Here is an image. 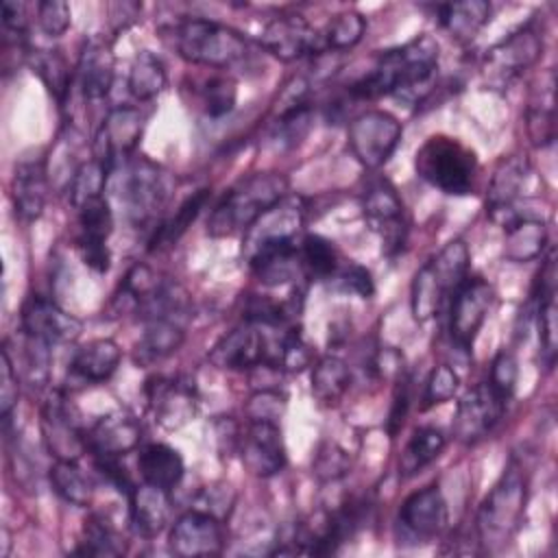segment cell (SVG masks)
<instances>
[{"label":"cell","mask_w":558,"mask_h":558,"mask_svg":"<svg viewBox=\"0 0 558 558\" xmlns=\"http://www.w3.org/2000/svg\"><path fill=\"white\" fill-rule=\"evenodd\" d=\"M525 504H527V475L523 466L512 458L477 510V517H475L477 541L486 547L506 545L523 523Z\"/></svg>","instance_id":"cell-3"},{"label":"cell","mask_w":558,"mask_h":558,"mask_svg":"<svg viewBox=\"0 0 558 558\" xmlns=\"http://www.w3.org/2000/svg\"><path fill=\"white\" fill-rule=\"evenodd\" d=\"M508 401L499 397L488 381H482L469 388L462 399L458 401L456 418H453V434L458 440L473 445L488 436L493 427L501 421Z\"/></svg>","instance_id":"cell-15"},{"label":"cell","mask_w":558,"mask_h":558,"mask_svg":"<svg viewBox=\"0 0 558 558\" xmlns=\"http://www.w3.org/2000/svg\"><path fill=\"white\" fill-rule=\"evenodd\" d=\"M541 54L543 35L532 22H527L486 50L482 61V76L490 87L504 89L525 70H530L541 59Z\"/></svg>","instance_id":"cell-7"},{"label":"cell","mask_w":558,"mask_h":558,"mask_svg":"<svg viewBox=\"0 0 558 558\" xmlns=\"http://www.w3.org/2000/svg\"><path fill=\"white\" fill-rule=\"evenodd\" d=\"M288 190V181L279 172H255L238 181L214 207L207 220L211 238H231L246 233L255 220L277 205Z\"/></svg>","instance_id":"cell-2"},{"label":"cell","mask_w":558,"mask_h":558,"mask_svg":"<svg viewBox=\"0 0 558 558\" xmlns=\"http://www.w3.org/2000/svg\"><path fill=\"white\" fill-rule=\"evenodd\" d=\"M48 190V172L41 159H28L15 166L11 192L17 218L35 220L44 211Z\"/></svg>","instance_id":"cell-27"},{"label":"cell","mask_w":558,"mask_h":558,"mask_svg":"<svg viewBox=\"0 0 558 558\" xmlns=\"http://www.w3.org/2000/svg\"><path fill=\"white\" fill-rule=\"evenodd\" d=\"M28 63L33 72L41 78L46 89L57 98L59 105H65L74 74L59 50H31Z\"/></svg>","instance_id":"cell-38"},{"label":"cell","mask_w":558,"mask_h":558,"mask_svg":"<svg viewBox=\"0 0 558 558\" xmlns=\"http://www.w3.org/2000/svg\"><path fill=\"white\" fill-rule=\"evenodd\" d=\"M207 198H209V190H207V187L192 192V194L177 207V211H174L170 218H166L163 222H159V225L153 229V238H150V242H148V248L155 251V248L174 244V242L187 231V227L196 220V216H198L201 209L205 207Z\"/></svg>","instance_id":"cell-39"},{"label":"cell","mask_w":558,"mask_h":558,"mask_svg":"<svg viewBox=\"0 0 558 558\" xmlns=\"http://www.w3.org/2000/svg\"><path fill=\"white\" fill-rule=\"evenodd\" d=\"M144 113L137 107H116L102 120L94 135L92 157L105 161L111 170L120 163V159L129 157L144 131Z\"/></svg>","instance_id":"cell-18"},{"label":"cell","mask_w":558,"mask_h":558,"mask_svg":"<svg viewBox=\"0 0 558 558\" xmlns=\"http://www.w3.org/2000/svg\"><path fill=\"white\" fill-rule=\"evenodd\" d=\"M445 445H447V438L438 427H432V425L418 427L410 436L405 449L401 451L399 473L405 477L416 475L418 471H423L427 464H432L442 453Z\"/></svg>","instance_id":"cell-34"},{"label":"cell","mask_w":558,"mask_h":558,"mask_svg":"<svg viewBox=\"0 0 558 558\" xmlns=\"http://www.w3.org/2000/svg\"><path fill=\"white\" fill-rule=\"evenodd\" d=\"M109 174H111V168L105 161H100L96 157L83 161L72 174V183H70L72 205L81 207L83 203H87L96 196H102Z\"/></svg>","instance_id":"cell-44"},{"label":"cell","mask_w":558,"mask_h":558,"mask_svg":"<svg viewBox=\"0 0 558 558\" xmlns=\"http://www.w3.org/2000/svg\"><path fill=\"white\" fill-rule=\"evenodd\" d=\"M20 395V381H17V368L9 355V349L4 347L0 353V416L4 423H9L11 412L17 403Z\"/></svg>","instance_id":"cell-52"},{"label":"cell","mask_w":558,"mask_h":558,"mask_svg":"<svg viewBox=\"0 0 558 558\" xmlns=\"http://www.w3.org/2000/svg\"><path fill=\"white\" fill-rule=\"evenodd\" d=\"M129 517L135 534L153 538L168 525L170 519V490L142 482L129 493Z\"/></svg>","instance_id":"cell-26"},{"label":"cell","mask_w":558,"mask_h":558,"mask_svg":"<svg viewBox=\"0 0 558 558\" xmlns=\"http://www.w3.org/2000/svg\"><path fill=\"white\" fill-rule=\"evenodd\" d=\"M78 209V235L76 240L107 242L113 231V211L105 196H96L83 203Z\"/></svg>","instance_id":"cell-45"},{"label":"cell","mask_w":558,"mask_h":558,"mask_svg":"<svg viewBox=\"0 0 558 558\" xmlns=\"http://www.w3.org/2000/svg\"><path fill=\"white\" fill-rule=\"evenodd\" d=\"M527 174H530V166L523 157L510 155L497 163L488 185V198H486V207L493 220L506 227L514 218H519V214L512 211V203L521 194Z\"/></svg>","instance_id":"cell-24"},{"label":"cell","mask_w":558,"mask_h":558,"mask_svg":"<svg viewBox=\"0 0 558 558\" xmlns=\"http://www.w3.org/2000/svg\"><path fill=\"white\" fill-rule=\"evenodd\" d=\"M414 168L432 187L451 196H464L475 187L477 157L456 137L432 135L416 150Z\"/></svg>","instance_id":"cell-6"},{"label":"cell","mask_w":558,"mask_h":558,"mask_svg":"<svg viewBox=\"0 0 558 558\" xmlns=\"http://www.w3.org/2000/svg\"><path fill=\"white\" fill-rule=\"evenodd\" d=\"M495 290L484 277H469L458 286L451 301V316H449V333L458 349L471 351L477 331L482 329L488 310L493 305Z\"/></svg>","instance_id":"cell-12"},{"label":"cell","mask_w":558,"mask_h":558,"mask_svg":"<svg viewBox=\"0 0 558 558\" xmlns=\"http://www.w3.org/2000/svg\"><path fill=\"white\" fill-rule=\"evenodd\" d=\"M440 26L456 41H471L488 22L490 4L486 0H462L436 7Z\"/></svg>","instance_id":"cell-32"},{"label":"cell","mask_w":558,"mask_h":558,"mask_svg":"<svg viewBox=\"0 0 558 558\" xmlns=\"http://www.w3.org/2000/svg\"><path fill=\"white\" fill-rule=\"evenodd\" d=\"M362 211L368 227L379 235L384 251L395 255L408 238V218L397 187L388 179H375L362 194Z\"/></svg>","instance_id":"cell-9"},{"label":"cell","mask_w":558,"mask_h":558,"mask_svg":"<svg viewBox=\"0 0 558 558\" xmlns=\"http://www.w3.org/2000/svg\"><path fill=\"white\" fill-rule=\"evenodd\" d=\"M168 547L181 558L216 556L225 547L222 523L211 512L192 508L172 523L168 532Z\"/></svg>","instance_id":"cell-17"},{"label":"cell","mask_w":558,"mask_h":558,"mask_svg":"<svg viewBox=\"0 0 558 558\" xmlns=\"http://www.w3.org/2000/svg\"><path fill=\"white\" fill-rule=\"evenodd\" d=\"M148 408L155 416V421L168 429L185 425L190 418H194L198 408V395L194 379L185 375H155L144 386Z\"/></svg>","instance_id":"cell-14"},{"label":"cell","mask_w":558,"mask_h":558,"mask_svg":"<svg viewBox=\"0 0 558 558\" xmlns=\"http://www.w3.org/2000/svg\"><path fill=\"white\" fill-rule=\"evenodd\" d=\"M460 388V377L458 373L449 366V364H438L434 366V371L427 377L425 384V392H423V408H434L438 403H445L449 399H453V395Z\"/></svg>","instance_id":"cell-48"},{"label":"cell","mask_w":558,"mask_h":558,"mask_svg":"<svg viewBox=\"0 0 558 558\" xmlns=\"http://www.w3.org/2000/svg\"><path fill=\"white\" fill-rule=\"evenodd\" d=\"M329 283L333 286V290L338 292H347V294H357L362 299H371L375 292V283L371 272L360 266V264H351L347 262L344 266L338 268V272L329 279Z\"/></svg>","instance_id":"cell-49"},{"label":"cell","mask_w":558,"mask_h":558,"mask_svg":"<svg viewBox=\"0 0 558 558\" xmlns=\"http://www.w3.org/2000/svg\"><path fill=\"white\" fill-rule=\"evenodd\" d=\"M268 327L242 323L227 331L207 353V360L222 371H246L266 366Z\"/></svg>","instance_id":"cell-16"},{"label":"cell","mask_w":558,"mask_h":558,"mask_svg":"<svg viewBox=\"0 0 558 558\" xmlns=\"http://www.w3.org/2000/svg\"><path fill=\"white\" fill-rule=\"evenodd\" d=\"M137 466L144 482L163 490H172L185 473L181 453L166 442H150L142 447L137 456Z\"/></svg>","instance_id":"cell-31"},{"label":"cell","mask_w":558,"mask_h":558,"mask_svg":"<svg viewBox=\"0 0 558 558\" xmlns=\"http://www.w3.org/2000/svg\"><path fill=\"white\" fill-rule=\"evenodd\" d=\"M41 434L46 449L54 460L76 462L85 451V432L78 427L72 408L63 395H52L41 410Z\"/></svg>","instance_id":"cell-21"},{"label":"cell","mask_w":558,"mask_h":558,"mask_svg":"<svg viewBox=\"0 0 558 558\" xmlns=\"http://www.w3.org/2000/svg\"><path fill=\"white\" fill-rule=\"evenodd\" d=\"M50 484L54 493L76 508H87L94 499V484L72 460H57L50 466Z\"/></svg>","instance_id":"cell-40"},{"label":"cell","mask_w":558,"mask_h":558,"mask_svg":"<svg viewBox=\"0 0 558 558\" xmlns=\"http://www.w3.org/2000/svg\"><path fill=\"white\" fill-rule=\"evenodd\" d=\"M238 451L248 473L270 477L286 466V447L279 423L248 421L246 432L240 434Z\"/></svg>","instance_id":"cell-20"},{"label":"cell","mask_w":558,"mask_h":558,"mask_svg":"<svg viewBox=\"0 0 558 558\" xmlns=\"http://www.w3.org/2000/svg\"><path fill=\"white\" fill-rule=\"evenodd\" d=\"M408 410H410V384L405 379H401L395 388L390 412H388V418H386V432H388L390 438H395L401 432V427L405 423V416H408Z\"/></svg>","instance_id":"cell-56"},{"label":"cell","mask_w":558,"mask_h":558,"mask_svg":"<svg viewBox=\"0 0 558 558\" xmlns=\"http://www.w3.org/2000/svg\"><path fill=\"white\" fill-rule=\"evenodd\" d=\"M538 338H541V355L547 368L554 366L556 360V299L545 296L538 299Z\"/></svg>","instance_id":"cell-51"},{"label":"cell","mask_w":558,"mask_h":558,"mask_svg":"<svg viewBox=\"0 0 558 558\" xmlns=\"http://www.w3.org/2000/svg\"><path fill=\"white\" fill-rule=\"evenodd\" d=\"M469 264V246L462 240H451L438 251V255L418 268L410 288L414 320L427 323L440 312L445 299L466 279Z\"/></svg>","instance_id":"cell-5"},{"label":"cell","mask_w":558,"mask_h":558,"mask_svg":"<svg viewBox=\"0 0 558 558\" xmlns=\"http://www.w3.org/2000/svg\"><path fill=\"white\" fill-rule=\"evenodd\" d=\"M253 275L266 286H281L296 279L301 270L299 244L296 242H277L259 246L246 255Z\"/></svg>","instance_id":"cell-28"},{"label":"cell","mask_w":558,"mask_h":558,"mask_svg":"<svg viewBox=\"0 0 558 558\" xmlns=\"http://www.w3.org/2000/svg\"><path fill=\"white\" fill-rule=\"evenodd\" d=\"M556 116H554V76L545 87H541V100L532 102L527 109V135L536 146H547L556 135Z\"/></svg>","instance_id":"cell-47"},{"label":"cell","mask_w":558,"mask_h":558,"mask_svg":"<svg viewBox=\"0 0 558 558\" xmlns=\"http://www.w3.org/2000/svg\"><path fill=\"white\" fill-rule=\"evenodd\" d=\"M303 220H305L303 198L283 196L277 205H272L266 214H262L255 220V225L244 233V255L266 244L296 242V235L303 229Z\"/></svg>","instance_id":"cell-22"},{"label":"cell","mask_w":558,"mask_h":558,"mask_svg":"<svg viewBox=\"0 0 558 558\" xmlns=\"http://www.w3.org/2000/svg\"><path fill=\"white\" fill-rule=\"evenodd\" d=\"M366 31V20L357 11H342L329 20V24L320 31L325 52L349 50L353 48Z\"/></svg>","instance_id":"cell-46"},{"label":"cell","mask_w":558,"mask_h":558,"mask_svg":"<svg viewBox=\"0 0 558 558\" xmlns=\"http://www.w3.org/2000/svg\"><path fill=\"white\" fill-rule=\"evenodd\" d=\"M259 44L279 61H296L307 54H323V37L303 15L283 13L266 22Z\"/></svg>","instance_id":"cell-13"},{"label":"cell","mask_w":558,"mask_h":558,"mask_svg":"<svg viewBox=\"0 0 558 558\" xmlns=\"http://www.w3.org/2000/svg\"><path fill=\"white\" fill-rule=\"evenodd\" d=\"M20 323L24 336L46 344L74 342L83 331V323L76 316L68 314L54 301L39 294H33L24 301Z\"/></svg>","instance_id":"cell-19"},{"label":"cell","mask_w":558,"mask_h":558,"mask_svg":"<svg viewBox=\"0 0 558 558\" xmlns=\"http://www.w3.org/2000/svg\"><path fill=\"white\" fill-rule=\"evenodd\" d=\"M286 408V397L275 388H262L257 390L248 403H246V416L248 421H270L279 423V416Z\"/></svg>","instance_id":"cell-53"},{"label":"cell","mask_w":558,"mask_h":558,"mask_svg":"<svg viewBox=\"0 0 558 558\" xmlns=\"http://www.w3.org/2000/svg\"><path fill=\"white\" fill-rule=\"evenodd\" d=\"M120 357V347L111 338H96L74 353L70 375L81 384H102L118 371Z\"/></svg>","instance_id":"cell-30"},{"label":"cell","mask_w":558,"mask_h":558,"mask_svg":"<svg viewBox=\"0 0 558 558\" xmlns=\"http://www.w3.org/2000/svg\"><path fill=\"white\" fill-rule=\"evenodd\" d=\"M312 116L314 109L305 98V92L296 94L288 107L279 113V118L275 120L272 129H270V140L279 146V148H294L310 131L312 126Z\"/></svg>","instance_id":"cell-35"},{"label":"cell","mask_w":558,"mask_h":558,"mask_svg":"<svg viewBox=\"0 0 558 558\" xmlns=\"http://www.w3.org/2000/svg\"><path fill=\"white\" fill-rule=\"evenodd\" d=\"M351 386V368L344 360L327 355L312 368V395L323 405H336Z\"/></svg>","instance_id":"cell-36"},{"label":"cell","mask_w":558,"mask_h":558,"mask_svg":"<svg viewBox=\"0 0 558 558\" xmlns=\"http://www.w3.org/2000/svg\"><path fill=\"white\" fill-rule=\"evenodd\" d=\"M196 96H198L201 109L209 118H222L235 107L238 85L227 74H211L201 85H196Z\"/></svg>","instance_id":"cell-43"},{"label":"cell","mask_w":558,"mask_h":558,"mask_svg":"<svg viewBox=\"0 0 558 558\" xmlns=\"http://www.w3.org/2000/svg\"><path fill=\"white\" fill-rule=\"evenodd\" d=\"M517 379H519V364H517V357L501 349L495 360H493V366H490V375H488V386L499 395L504 397L506 401H510L514 388H517Z\"/></svg>","instance_id":"cell-50"},{"label":"cell","mask_w":558,"mask_h":558,"mask_svg":"<svg viewBox=\"0 0 558 558\" xmlns=\"http://www.w3.org/2000/svg\"><path fill=\"white\" fill-rule=\"evenodd\" d=\"M124 549H126L124 538L102 514H92L85 519L76 554H81V556H120V554H124Z\"/></svg>","instance_id":"cell-42"},{"label":"cell","mask_w":558,"mask_h":558,"mask_svg":"<svg viewBox=\"0 0 558 558\" xmlns=\"http://www.w3.org/2000/svg\"><path fill=\"white\" fill-rule=\"evenodd\" d=\"M185 340V329L177 316H157L146 320L144 333L135 344L133 360L137 366H153L155 362L166 360Z\"/></svg>","instance_id":"cell-29"},{"label":"cell","mask_w":558,"mask_h":558,"mask_svg":"<svg viewBox=\"0 0 558 558\" xmlns=\"http://www.w3.org/2000/svg\"><path fill=\"white\" fill-rule=\"evenodd\" d=\"M438 70V44L432 35H416L403 46L381 52L368 74L347 87L355 100L397 96L418 102L429 89Z\"/></svg>","instance_id":"cell-1"},{"label":"cell","mask_w":558,"mask_h":558,"mask_svg":"<svg viewBox=\"0 0 558 558\" xmlns=\"http://www.w3.org/2000/svg\"><path fill=\"white\" fill-rule=\"evenodd\" d=\"M401 122L381 109L360 113L349 124V148L364 168L384 166L401 140Z\"/></svg>","instance_id":"cell-10"},{"label":"cell","mask_w":558,"mask_h":558,"mask_svg":"<svg viewBox=\"0 0 558 558\" xmlns=\"http://www.w3.org/2000/svg\"><path fill=\"white\" fill-rule=\"evenodd\" d=\"M349 471V456L336 442H325L314 458V473L320 480H338Z\"/></svg>","instance_id":"cell-55"},{"label":"cell","mask_w":558,"mask_h":558,"mask_svg":"<svg viewBox=\"0 0 558 558\" xmlns=\"http://www.w3.org/2000/svg\"><path fill=\"white\" fill-rule=\"evenodd\" d=\"M506 229L504 240V257L510 262H532L536 259L547 242V227L543 220L536 218H514Z\"/></svg>","instance_id":"cell-33"},{"label":"cell","mask_w":558,"mask_h":558,"mask_svg":"<svg viewBox=\"0 0 558 558\" xmlns=\"http://www.w3.org/2000/svg\"><path fill=\"white\" fill-rule=\"evenodd\" d=\"M447 519L449 512L442 490L436 484L425 486L401 504L397 514V538L408 545L434 541L447 527Z\"/></svg>","instance_id":"cell-11"},{"label":"cell","mask_w":558,"mask_h":558,"mask_svg":"<svg viewBox=\"0 0 558 558\" xmlns=\"http://www.w3.org/2000/svg\"><path fill=\"white\" fill-rule=\"evenodd\" d=\"M116 59L105 39H89L76 63V83L87 100L105 98L113 83Z\"/></svg>","instance_id":"cell-25"},{"label":"cell","mask_w":558,"mask_h":558,"mask_svg":"<svg viewBox=\"0 0 558 558\" xmlns=\"http://www.w3.org/2000/svg\"><path fill=\"white\" fill-rule=\"evenodd\" d=\"M70 4L63 0H44L37 4V24L48 37H61L70 28Z\"/></svg>","instance_id":"cell-54"},{"label":"cell","mask_w":558,"mask_h":558,"mask_svg":"<svg viewBox=\"0 0 558 558\" xmlns=\"http://www.w3.org/2000/svg\"><path fill=\"white\" fill-rule=\"evenodd\" d=\"M170 33L177 52L194 65L225 70L248 54V41L240 31L207 17H183Z\"/></svg>","instance_id":"cell-4"},{"label":"cell","mask_w":558,"mask_h":558,"mask_svg":"<svg viewBox=\"0 0 558 558\" xmlns=\"http://www.w3.org/2000/svg\"><path fill=\"white\" fill-rule=\"evenodd\" d=\"M2 31L26 33V9L22 2H2Z\"/></svg>","instance_id":"cell-57"},{"label":"cell","mask_w":558,"mask_h":558,"mask_svg":"<svg viewBox=\"0 0 558 558\" xmlns=\"http://www.w3.org/2000/svg\"><path fill=\"white\" fill-rule=\"evenodd\" d=\"M299 259H301V270L310 279H318V281H329L342 266L340 253L333 246V242L318 233H310L301 240Z\"/></svg>","instance_id":"cell-37"},{"label":"cell","mask_w":558,"mask_h":558,"mask_svg":"<svg viewBox=\"0 0 558 558\" xmlns=\"http://www.w3.org/2000/svg\"><path fill=\"white\" fill-rule=\"evenodd\" d=\"M166 81L168 76L161 59L148 50L137 52L126 78L131 96L137 100H150L166 87Z\"/></svg>","instance_id":"cell-41"},{"label":"cell","mask_w":558,"mask_h":558,"mask_svg":"<svg viewBox=\"0 0 558 558\" xmlns=\"http://www.w3.org/2000/svg\"><path fill=\"white\" fill-rule=\"evenodd\" d=\"M140 421L124 410H116L100 416L85 432L87 451H92L94 458H122L124 453L133 451L140 445Z\"/></svg>","instance_id":"cell-23"},{"label":"cell","mask_w":558,"mask_h":558,"mask_svg":"<svg viewBox=\"0 0 558 558\" xmlns=\"http://www.w3.org/2000/svg\"><path fill=\"white\" fill-rule=\"evenodd\" d=\"M120 201L126 209V218L135 227L155 225L157 214L168 198V183L161 168L146 157H135L126 161L124 174L120 177Z\"/></svg>","instance_id":"cell-8"}]
</instances>
